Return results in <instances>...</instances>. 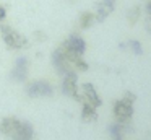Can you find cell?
<instances>
[{
	"label": "cell",
	"instance_id": "6da1fadb",
	"mask_svg": "<svg viewBox=\"0 0 151 140\" xmlns=\"http://www.w3.org/2000/svg\"><path fill=\"white\" fill-rule=\"evenodd\" d=\"M0 132L10 140H33L34 137L33 124L13 116L4 117L0 120Z\"/></svg>",
	"mask_w": 151,
	"mask_h": 140
},
{
	"label": "cell",
	"instance_id": "7a4b0ae2",
	"mask_svg": "<svg viewBox=\"0 0 151 140\" xmlns=\"http://www.w3.org/2000/svg\"><path fill=\"white\" fill-rule=\"evenodd\" d=\"M133 101H135V94L125 93L124 98H120L114 103L112 111H114V117L117 124L130 127L132 117H133Z\"/></svg>",
	"mask_w": 151,
	"mask_h": 140
},
{
	"label": "cell",
	"instance_id": "3957f363",
	"mask_svg": "<svg viewBox=\"0 0 151 140\" xmlns=\"http://www.w3.org/2000/svg\"><path fill=\"white\" fill-rule=\"evenodd\" d=\"M0 34H2L4 42L10 49H23L24 46L28 44V39L24 38L23 34H20L17 29H13L12 26H8V25L0 26Z\"/></svg>",
	"mask_w": 151,
	"mask_h": 140
},
{
	"label": "cell",
	"instance_id": "277c9868",
	"mask_svg": "<svg viewBox=\"0 0 151 140\" xmlns=\"http://www.w3.org/2000/svg\"><path fill=\"white\" fill-rule=\"evenodd\" d=\"M26 93L31 98H42V96H52L54 88L47 80H34L26 86Z\"/></svg>",
	"mask_w": 151,
	"mask_h": 140
},
{
	"label": "cell",
	"instance_id": "5b68a950",
	"mask_svg": "<svg viewBox=\"0 0 151 140\" xmlns=\"http://www.w3.org/2000/svg\"><path fill=\"white\" fill-rule=\"evenodd\" d=\"M62 91L67 96H72L73 99L81 101V96H80V91H78V81H76V72H70V73L63 75Z\"/></svg>",
	"mask_w": 151,
	"mask_h": 140
},
{
	"label": "cell",
	"instance_id": "8992f818",
	"mask_svg": "<svg viewBox=\"0 0 151 140\" xmlns=\"http://www.w3.org/2000/svg\"><path fill=\"white\" fill-rule=\"evenodd\" d=\"M80 96H81V101H80V103H86V104H89V106L96 107V109L102 104L101 96L98 94L96 88L93 86L91 83H83L81 85V93H80Z\"/></svg>",
	"mask_w": 151,
	"mask_h": 140
},
{
	"label": "cell",
	"instance_id": "52a82bcc",
	"mask_svg": "<svg viewBox=\"0 0 151 140\" xmlns=\"http://www.w3.org/2000/svg\"><path fill=\"white\" fill-rule=\"evenodd\" d=\"M60 47H62L63 51H67V52H73V54L83 55L85 51H86V42H85V39H83L81 36L72 34V36H68V39L63 41V44L60 46Z\"/></svg>",
	"mask_w": 151,
	"mask_h": 140
},
{
	"label": "cell",
	"instance_id": "ba28073f",
	"mask_svg": "<svg viewBox=\"0 0 151 140\" xmlns=\"http://www.w3.org/2000/svg\"><path fill=\"white\" fill-rule=\"evenodd\" d=\"M52 64L54 67H55V70L59 72L60 75H67L70 73V72H75V68L72 67V64L68 62V59L65 57V54H63L62 49H55L52 54Z\"/></svg>",
	"mask_w": 151,
	"mask_h": 140
},
{
	"label": "cell",
	"instance_id": "9c48e42d",
	"mask_svg": "<svg viewBox=\"0 0 151 140\" xmlns=\"http://www.w3.org/2000/svg\"><path fill=\"white\" fill-rule=\"evenodd\" d=\"M29 73V60L26 57H18L12 70V78L15 81H26Z\"/></svg>",
	"mask_w": 151,
	"mask_h": 140
},
{
	"label": "cell",
	"instance_id": "30bf717a",
	"mask_svg": "<svg viewBox=\"0 0 151 140\" xmlns=\"http://www.w3.org/2000/svg\"><path fill=\"white\" fill-rule=\"evenodd\" d=\"M115 3L117 0H99L98 5H96V21H104L115 8Z\"/></svg>",
	"mask_w": 151,
	"mask_h": 140
},
{
	"label": "cell",
	"instance_id": "8fae6325",
	"mask_svg": "<svg viewBox=\"0 0 151 140\" xmlns=\"http://www.w3.org/2000/svg\"><path fill=\"white\" fill-rule=\"evenodd\" d=\"M83 107H81V119L85 120V122H96L98 120V109L93 106H89V104L86 103H81Z\"/></svg>",
	"mask_w": 151,
	"mask_h": 140
},
{
	"label": "cell",
	"instance_id": "7c38bea8",
	"mask_svg": "<svg viewBox=\"0 0 151 140\" xmlns=\"http://www.w3.org/2000/svg\"><path fill=\"white\" fill-rule=\"evenodd\" d=\"M128 130V127L125 125H120V124H112L109 132H111V139L112 140H124V133Z\"/></svg>",
	"mask_w": 151,
	"mask_h": 140
},
{
	"label": "cell",
	"instance_id": "4fadbf2b",
	"mask_svg": "<svg viewBox=\"0 0 151 140\" xmlns=\"http://www.w3.org/2000/svg\"><path fill=\"white\" fill-rule=\"evenodd\" d=\"M94 21H96L94 15H93L91 12H85V13H81V16H80V21H78V23H80V28H81V29H88Z\"/></svg>",
	"mask_w": 151,
	"mask_h": 140
},
{
	"label": "cell",
	"instance_id": "5bb4252c",
	"mask_svg": "<svg viewBox=\"0 0 151 140\" xmlns=\"http://www.w3.org/2000/svg\"><path fill=\"white\" fill-rule=\"evenodd\" d=\"M140 16H141V8L140 7H133V8H130L128 13H127V18H128V23H130V25H135V23L140 20Z\"/></svg>",
	"mask_w": 151,
	"mask_h": 140
},
{
	"label": "cell",
	"instance_id": "9a60e30c",
	"mask_svg": "<svg viewBox=\"0 0 151 140\" xmlns=\"http://www.w3.org/2000/svg\"><path fill=\"white\" fill-rule=\"evenodd\" d=\"M127 46H128V49H130L133 54H137V55H141V54H143V47H141L140 41H135V39H132V41L127 42Z\"/></svg>",
	"mask_w": 151,
	"mask_h": 140
},
{
	"label": "cell",
	"instance_id": "2e32d148",
	"mask_svg": "<svg viewBox=\"0 0 151 140\" xmlns=\"http://www.w3.org/2000/svg\"><path fill=\"white\" fill-rule=\"evenodd\" d=\"M145 28H146V31L151 34V16H148V18L145 20Z\"/></svg>",
	"mask_w": 151,
	"mask_h": 140
},
{
	"label": "cell",
	"instance_id": "e0dca14e",
	"mask_svg": "<svg viewBox=\"0 0 151 140\" xmlns=\"http://www.w3.org/2000/svg\"><path fill=\"white\" fill-rule=\"evenodd\" d=\"M5 15H7V12H5V8L2 5H0V21H2V20L5 18Z\"/></svg>",
	"mask_w": 151,
	"mask_h": 140
},
{
	"label": "cell",
	"instance_id": "ac0fdd59",
	"mask_svg": "<svg viewBox=\"0 0 151 140\" xmlns=\"http://www.w3.org/2000/svg\"><path fill=\"white\" fill-rule=\"evenodd\" d=\"M146 13H148V16H151V0L146 2Z\"/></svg>",
	"mask_w": 151,
	"mask_h": 140
},
{
	"label": "cell",
	"instance_id": "d6986e66",
	"mask_svg": "<svg viewBox=\"0 0 151 140\" xmlns=\"http://www.w3.org/2000/svg\"><path fill=\"white\" fill-rule=\"evenodd\" d=\"M146 2H150V0H146Z\"/></svg>",
	"mask_w": 151,
	"mask_h": 140
}]
</instances>
